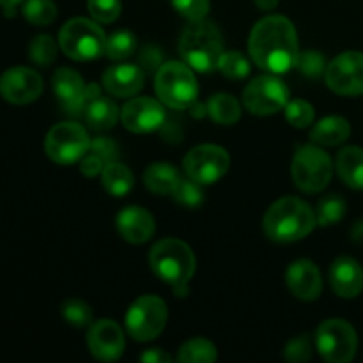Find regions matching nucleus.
Returning <instances> with one entry per match:
<instances>
[{
	"instance_id": "f257e3e1",
	"label": "nucleus",
	"mask_w": 363,
	"mask_h": 363,
	"mask_svg": "<svg viewBox=\"0 0 363 363\" xmlns=\"http://www.w3.org/2000/svg\"><path fill=\"white\" fill-rule=\"evenodd\" d=\"M248 52L261 69L286 73L296 66L300 55L296 28L291 20L280 14L262 18L252 28Z\"/></svg>"
},
{
	"instance_id": "f03ea898",
	"label": "nucleus",
	"mask_w": 363,
	"mask_h": 363,
	"mask_svg": "<svg viewBox=\"0 0 363 363\" xmlns=\"http://www.w3.org/2000/svg\"><path fill=\"white\" fill-rule=\"evenodd\" d=\"M266 236L277 243H294L314 230L318 225L311 206L298 197H284L272 204L264 215Z\"/></svg>"
},
{
	"instance_id": "7ed1b4c3",
	"label": "nucleus",
	"mask_w": 363,
	"mask_h": 363,
	"mask_svg": "<svg viewBox=\"0 0 363 363\" xmlns=\"http://www.w3.org/2000/svg\"><path fill=\"white\" fill-rule=\"evenodd\" d=\"M149 264L160 280L174 287L177 296H184L188 282L195 273V255L184 241L167 238L158 241L149 252Z\"/></svg>"
},
{
	"instance_id": "20e7f679",
	"label": "nucleus",
	"mask_w": 363,
	"mask_h": 363,
	"mask_svg": "<svg viewBox=\"0 0 363 363\" xmlns=\"http://www.w3.org/2000/svg\"><path fill=\"white\" fill-rule=\"evenodd\" d=\"M179 53L183 62L191 69L211 73L218 69V62L223 55L222 34L211 21H190L181 34Z\"/></svg>"
},
{
	"instance_id": "39448f33",
	"label": "nucleus",
	"mask_w": 363,
	"mask_h": 363,
	"mask_svg": "<svg viewBox=\"0 0 363 363\" xmlns=\"http://www.w3.org/2000/svg\"><path fill=\"white\" fill-rule=\"evenodd\" d=\"M155 89L160 101L169 108H191L197 101L199 84L186 62H163L156 69Z\"/></svg>"
},
{
	"instance_id": "423d86ee",
	"label": "nucleus",
	"mask_w": 363,
	"mask_h": 363,
	"mask_svg": "<svg viewBox=\"0 0 363 363\" xmlns=\"http://www.w3.org/2000/svg\"><path fill=\"white\" fill-rule=\"evenodd\" d=\"M59 46L73 60H94L105 53L106 35L96 20L73 18L60 28Z\"/></svg>"
},
{
	"instance_id": "0eeeda50",
	"label": "nucleus",
	"mask_w": 363,
	"mask_h": 363,
	"mask_svg": "<svg viewBox=\"0 0 363 363\" xmlns=\"http://www.w3.org/2000/svg\"><path fill=\"white\" fill-rule=\"evenodd\" d=\"M293 181L305 194H318L328 186L333 163L328 152L318 145H303L296 151L291 165Z\"/></svg>"
},
{
	"instance_id": "6e6552de",
	"label": "nucleus",
	"mask_w": 363,
	"mask_h": 363,
	"mask_svg": "<svg viewBox=\"0 0 363 363\" xmlns=\"http://www.w3.org/2000/svg\"><path fill=\"white\" fill-rule=\"evenodd\" d=\"M91 149L87 130L78 123H59L45 138V151L57 165H73L80 162Z\"/></svg>"
},
{
	"instance_id": "1a4fd4ad",
	"label": "nucleus",
	"mask_w": 363,
	"mask_h": 363,
	"mask_svg": "<svg viewBox=\"0 0 363 363\" xmlns=\"http://www.w3.org/2000/svg\"><path fill=\"white\" fill-rule=\"evenodd\" d=\"M315 347L326 362L347 363L357 354V332L344 319H328L315 332Z\"/></svg>"
},
{
	"instance_id": "9d476101",
	"label": "nucleus",
	"mask_w": 363,
	"mask_h": 363,
	"mask_svg": "<svg viewBox=\"0 0 363 363\" xmlns=\"http://www.w3.org/2000/svg\"><path fill=\"white\" fill-rule=\"evenodd\" d=\"M169 319V311L162 298L142 296L128 308L126 330L138 342H149L163 332Z\"/></svg>"
},
{
	"instance_id": "9b49d317",
	"label": "nucleus",
	"mask_w": 363,
	"mask_h": 363,
	"mask_svg": "<svg viewBox=\"0 0 363 363\" xmlns=\"http://www.w3.org/2000/svg\"><path fill=\"white\" fill-rule=\"evenodd\" d=\"M289 103V89L280 78L257 77L245 87L243 105L255 116H272L286 108Z\"/></svg>"
},
{
	"instance_id": "f8f14e48",
	"label": "nucleus",
	"mask_w": 363,
	"mask_h": 363,
	"mask_svg": "<svg viewBox=\"0 0 363 363\" xmlns=\"http://www.w3.org/2000/svg\"><path fill=\"white\" fill-rule=\"evenodd\" d=\"M230 165L229 152L215 144H202L188 151L183 167L188 177L201 184H213L222 179Z\"/></svg>"
},
{
	"instance_id": "ddd939ff",
	"label": "nucleus",
	"mask_w": 363,
	"mask_h": 363,
	"mask_svg": "<svg viewBox=\"0 0 363 363\" xmlns=\"http://www.w3.org/2000/svg\"><path fill=\"white\" fill-rule=\"evenodd\" d=\"M326 85L340 96L363 94V53L344 52L328 62Z\"/></svg>"
},
{
	"instance_id": "4468645a",
	"label": "nucleus",
	"mask_w": 363,
	"mask_h": 363,
	"mask_svg": "<svg viewBox=\"0 0 363 363\" xmlns=\"http://www.w3.org/2000/svg\"><path fill=\"white\" fill-rule=\"evenodd\" d=\"M167 113L160 101L152 98H133L121 110V121L131 133H152L165 126Z\"/></svg>"
},
{
	"instance_id": "2eb2a0df",
	"label": "nucleus",
	"mask_w": 363,
	"mask_h": 363,
	"mask_svg": "<svg viewBox=\"0 0 363 363\" xmlns=\"http://www.w3.org/2000/svg\"><path fill=\"white\" fill-rule=\"evenodd\" d=\"M43 92V78L30 67L16 66L0 77V96L13 105L35 101Z\"/></svg>"
},
{
	"instance_id": "dca6fc26",
	"label": "nucleus",
	"mask_w": 363,
	"mask_h": 363,
	"mask_svg": "<svg viewBox=\"0 0 363 363\" xmlns=\"http://www.w3.org/2000/svg\"><path fill=\"white\" fill-rule=\"evenodd\" d=\"M87 346L92 357L101 362L119 360L124 353V333L123 328L112 319H99L92 323L87 333Z\"/></svg>"
},
{
	"instance_id": "f3484780",
	"label": "nucleus",
	"mask_w": 363,
	"mask_h": 363,
	"mask_svg": "<svg viewBox=\"0 0 363 363\" xmlns=\"http://www.w3.org/2000/svg\"><path fill=\"white\" fill-rule=\"evenodd\" d=\"M52 87L62 108L67 110V112L84 113L85 106L91 101L87 96V85H85L84 78L74 69H69V67H59L53 73Z\"/></svg>"
},
{
	"instance_id": "a211bd4d",
	"label": "nucleus",
	"mask_w": 363,
	"mask_h": 363,
	"mask_svg": "<svg viewBox=\"0 0 363 363\" xmlns=\"http://www.w3.org/2000/svg\"><path fill=\"white\" fill-rule=\"evenodd\" d=\"M286 282L291 293L303 301L315 300L323 291L321 272L314 262L307 259H301L289 266L286 273Z\"/></svg>"
},
{
	"instance_id": "6ab92c4d",
	"label": "nucleus",
	"mask_w": 363,
	"mask_h": 363,
	"mask_svg": "<svg viewBox=\"0 0 363 363\" xmlns=\"http://www.w3.org/2000/svg\"><path fill=\"white\" fill-rule=\"evenodd\" d=\"M103 87L116 98H133L144 87V71L135 64H116L103 73Z\"/></svg>"
},
{
	"instance_id": "aec40b11",
	"label": "nucleus",
	"mask_w": 363,
	"mask_h": 363,
	"mask_svg": "<svg viewBox=\"0 0 363 363\" xmlns=\"http://www.w3.org/2000/svg\"><path fill=\"white\" fill-rule=\"evenodd\" d=\"M117 230L128 243L140 245L152 238L156 230L155 218L140 206H130L117 216Z\"/></svg>"
},
{
	"instance_id": "412c9836",
	"label": "nucleus",
	"mask_w": 363,
	"mask_h": 363,
	"mask_svg": "<svg viewBox=\"0 0 363 363\" xmlns=\"http://www.w3.org/2000/svg\"><path fill=\"white\" fill-rule=\"evenodd\" d=\"M330 286L340 298H357L363 291V269L351 257H339L330 266Z\"/></svg>"
},
{
	"instance_id": "4be33fe9",
	"label": "nucleus",
	"mask_w": 363,
	"mask_h": 363,
	"mask_svg": "<svg viewBox=\"0 0 363 363\" xmlns=\"http://www.w3.org/2000/svg\"><path fill=\"white\" fill-rule=\"evenodd\" d=\"M335 169L344 184L353 190H363V149L357 145L344 147L337 155Z\"/></svg>"
},
{
	"instance_id": "5701e85b",
	"label": "nucleus",
	"mask_w": 363,
	"mask_h": 363,
	"mask_svg": "<svg viewBox=\"0 0 363 363\" xmlns=\"http://www.w3.org/2000/svg\"><path fill=\"white\" fill-rule=\"evenodd\" d=\"M84 117L92 131H108L110 128L116 126L117 119H119V108L110 98L98 96L87 103Z\"/></svg>"
},
{
	"instance_id": "b1692460",
	"label": "nucleus",
	"mask_w": 363,
	"mask_h": 363,
	"mask_svg": "<svg viewBox=\"0 0 363 363\" xmlns=\"http://www.w3.org/2000/svg\"><path fill=\"white\" fill-rule=\"evenodd\" d=\"M351 126L347 119L339 116H330L315 123V126L311 131V140L319 145H326V147H333L350 138Z\"/></svg>"
},
{
	"instance_id": "393cba45",
	"label": "nucleus",
	"mask_w": 363,
	"mask_h": 363,
	"mask_svg": "<svg viewBox=\"0 0 363 363\" xmlns=\"http://www.w3.org/2000/svg\"><path fill=\"white\" fill-rule=\"evenodd\" d=\"M179 179V172H177V169L172 163H152L144 172L145 186H147L149 191L156 195H172Z\"/></svg>"
},
{
	"instance_id": "a878e982",
	"label": "nucleus",
	"mask_w": 363,
	"mask_h": 363,
	"mask_svg": "<svg viewBox=\"0 0 363 363\" xmlns=\"http://www.w3.org/2000/svg\"><path fill=\"white\" fill-rule=\"evenodd\" d=\"M103 188L113 197H124L133 190L135 177L133 172L126 165L119 162L106 163L101 172Z\"/></svg>"
},
{
	"instance_id": "bb28decb",
	"label": "nucleus",
	"mask_w": 363,
	"mask_h": 363,
	"mask_svg": "<svg viewBox=\"0 0 363 363\" xmlns=\"http://www.w3.org/2000/svg\"><path fill=\"white\" fill-rule=\"evenodd\" d=\"M208 113L216 124L230 126L236 124L241 117V106L234 96L218 92L208 101Z\"/></svg>"
},
{
	"instance_id": "cd10ccee",
	"label": "nucleus",
	"mask_w": 363,
	"mask_h": 363,
	"mask_svg": "<svg viewBox=\"0 0 363 363\" xmlns=\"http://www.w3.org/2000/svg\"><path fill=\"white\" fill-rule=\"evenodd\" d=\"M216 358L218 354H216L215 344L206 339L188 340L179 347V353H177V362L186 363H213L216 362Z\"/></svg>"
},
{
	"instance_id": "c85d7f7f",
	"label": "nucleus",
	"mask_w": 363,
	"mask_h": 363,
	"mask_svg": "<svg viewBox=\"0 0 363 363\" xmlns=\"http://www.w3.org/2000/svg\"><path fill=\"white\" fill-rule=\"evenodd\" d=\"M137 50V39L130 30L113 32L110 38H106L105 55L112 60H124L131 57Z\"/></svg>"
},
{
	"instance_id": "c756f323",
	"label": "nucleus",
	"mask_w": 363,
	"mask_h": 363,
	"mask_svg": "<svg viewBox=\"0 0 363 363\" xmlns=\"http://www.w3.org/2000/svg\"><path fill=\"white\" fill-rule=\"evenodd\" d=\"M346 201L340 195H326L325 199L319 201L318 211H315L318 225L328 227L340 222L346 215Z\"/></svg>"
},
{
	"instance_id": "7c9ffc66",
	"label": "nucleus",
	"mask_w": 363,
	"mask_h": 363,
	"mask_svg": "<svg viewBox=\"0 0 363 363\" xmlns=\"http://www.w3.org/2000/svg\"><path fill=\"white\" fill-rule=\"evenodd\" d=\"M25 20L32 25H50L57 18V6L53 0H25Z\"/></svg>"
},
{
	"instance_id": "2f4dec72",
	"label": "nucleus",
	"mask_w": 363,
	"mask_h": 363,
	"mask_svg": "<svg viewBox=\"0 0 363 363\" xmlns=\"http://www.w3.org/2000/svg\"><path fill=\"white\" fill-rule=\"evenodd\" d=\"M174 201L179 206L188 209H195L204 202V190H202V184L194 181L191 177H181L179 183H177L176 190L172 191Z\"/></svg>"
},
{
	"instance_id": "473e14b6",
	"label": "nucleus",
	"mask_w": 363,
	"mask_h": 363,
	"mask_svg": "<svg viewBox=\"0 0 363 363\" xmlns=\"http://www.w3.org/2000/svg\"><path fill=\"white\" fill-rule=\"evenodd\" d=\"M218 69L225 74L229 80H243L250 74V62L243 53L230 50V52H223L222 59L218 62Z\"/></svg>"
},
{
	"instance_id": "72a5a7b5",
	"label": "nucleus",
	"mask_w": 363,
	"mask_h": 363,
	"mask_svg": "<svg viewBox=\"0 0 363 363\" xmlns=\"http://www.w3.org/2000/svg\"><path fill=\"white\" fill-rule=\"evenodd\" d=\"M28 57L38 66H52L53 60L57 59V45L52 35H35L28 46Z\"/></svg>"
},
{
	"instance_id": "f704fd0d",
	"label": "nucleus",
	"mask_w": 363,
	"mask_h": 363,
	"mask_svg": "<svg viewBox=\"0 0 363 363\" xmlns=\"http://www.w3.org/2000/svg\"><path fill=\"white\" fill-rule=\"evenodd\" d=\"M64 321L77 328H85L92 325V308L82 300H67L60 308Z\"/></svg>"
},
{
	"instance_id": "c9c22d12",
	"label": "nucleus",
	"mask_w": 363,
	"mask_h": 363,
	"mask_svg": "<svg viewBox=\"0 0 363 363\" xmlns=\"http://www.w3.org/2000/svg\"><path fill=\"white\" fill-rule=\"evenodd\" d=\"M314 106L305 99H294L286 105V119L291 126L303 130L314 123Z\"/></svg>"
},
{
	"instance_id": "e433bc0d",
	"label": "nucleus",
	"mask_w": 363,
	"mask_h": 363,
	"mask_svg": "<svg viewBox=\"0 0 363 363\" xmlns=\"http://www.w3.org/2000/svg\"><path fill=\"white\" fill-rule=\"evenodd\" d=\"M296 67L308 78H321L326 73V57L318 50H307V52H300L296 60Z\"/></svg>"
},
{
	"instance_id": "4c0bfd02",
	"label": "nucleus",
	"mask_w": 363,
	"mask_h": 363,
	"mask_svg": "<svg viewBox=\"0 0 363 363\" xmlns=\"http://www.w3.org/2000/svg\"><path fill=\"white\" fill-rule=\"evenodd\" d=\"M87 7L98 23H112L119 18L123 9L121 0H87Z\"/></svg>"
},
{
	"instance_id": "58836bf2",
	"label": "nucleus",
	"mask_w": 363,
	"mask_h": 363,
	"mask_svg": "<svg viewBox=\"0 0 363 363\" xmlns=\"http://www.w3.org/2000/svg\"><path fill=\"white\" fill-rule=\"evenodd\" d=\"M174 6V9L181 14V16L186 18L188 21H199L206 20L209 13V0H170Z\"/></svg>"
},
{
	"instance_id": "ea45409f",
	"label": "nucleus",
	"mask_w": 363,
	"mask_h": 363,
	"mask_svg": "<svg viewBox=\"0 0 363 363\" xmlns=\"http://www.w3.org/2000/svg\"><path fill=\"white\" fill-rule=\"evenodd\" d=\"M312 350H314V346H312L311 337L300 335L287 344L286 351H284V357L289 362L303 363L312 360Z\"/></svg>"
},
{
	"instance_id": "a19ab883",
	"label": "nucleus",
	"mask_w": 363,
	"mask_h": 363,
	"mask_svg": "<svg viewBox=\"0 0 363 363\" xmlns=\"http://www.w3.org/2000/svg\"><path fill=\"white\" fill-rule=\"evenodd\" d=\"M89 151L101 156L105 163L117 162V158H119V145H117L116 140L108 137H96L94 140H91V149Z\"/></svg>"
},
{
	"instance_id": "79ce46f5",
	"label": "nucleus",
	"mask_w": 363,
	"mask_h": 363,
	"mask_svg": "<svg viewBox=\"0 0 363 363\" xmlns=\"http://www.w3.org/2000/svg\"><path fill=\"white\" fill-rule=\"evenodd\" d=\"M105 160L101 158V156H98L96 152L89 151L87 155L84 156V158L80 160V170L84 176L87 177H96L98 174L103 172V169H105Z\"/></svg>"
},
{
	"instance_id": "37998d69",
	"label": "nucleus",
	"mask_w": 363,
	"mask_h": 363,
	"mask_svg": "<svg viewBox=\"0 0 363 363\" xmlns=\"http://www.w3.org/2000/svg\"><path fill=\"white\" fill-rule=\"evenodd\" d=\"M140 62L144 64V67H147V69H152V67L158 69V67L163 64L162 52H160L158 48H155V46H145L144 52L140 53Z\"/></svg>"
},
{
	"instance_id": "c03bdc74",
	"label": "nucleus",
	"mask_w": 363,
	"mask_h": 363,
	"mask_svg": "<svg viewBox=\"0 0 363 363\" xmlns=\"http://www.w3.org/2000/svg\"><path fill=\"white\" fill-rule=\"evenodd\" d=\"M138 360L145 363H169L172 358L167 351H163L162 347H152V350H145L144 353L138 357Z\"/></svg>"
},
{
	"instance_id": "a18cd8bd",
	"label": "nucleus",
	"mask_w": 363,
	"mask_h": 363,
	"mask_svg": "<svg viewBox=\"0 0 363 363\" xmlns=\"http://www.w3.org/2000/svg\"><path fill=\"white\" fill-rule=\"evenodd\" d=\"M280 0H255V6L261 11H272L279 6Z\"/></svg>"
},
{
	"instance_id": "49530a36",
	"label": "nucleus",
	"mask_w": 363,
	"mask_h": 363,
	"mask_svg": "<svg viewBox=\"0 0 363 363\" xmlns=\"http://www.w3.org/2000/svg\"><path fill=\"white\" fill-rule=\"evenodd\" d=\"M20 2H23V0H0V7H2L6 13H11V11L16 9V6Z\"/></svg>"
},
{
	"instance_id": "de8ad7c7",
	"label": "nucleus",
	"mask_w": 363,
	"mask_h": 363,
	"mask_svg": "<svg viewBox=\"0 0 363 363\" xmlns=\"http://www.w3.org/2000/svg\"><path fill=\"white\" fill-rule=\"evenodd\" d=\"M353 238L354 240H360V238H363V220L353 229Z\"/></svg>"
}]
</instances>
